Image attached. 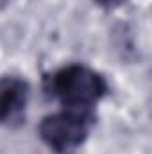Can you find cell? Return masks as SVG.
Listing matches in <instances>:
<instances>
[{
  "label": "cell",
  "instance_id": "obj_1",
  "mask_svg": "<svg viewBox=\"0 0 152 154\" xmlns=\"http://www.w3.org/2000/svg\"><path fill=\"white\" fill-rule=\"evenodd\" d=\"M43 91L48 99L57 100L65 109L93 111L108 95L109 86L97 70L72 63L43 75Z\"/></svg>",
  "mask_w": 152,
  "mask_h": 154
},
{
  "label": "cell",
  "instance_id": "obj_2",
  "mask_svg": "<svg viewBox=\"0 0 152 154\" xmlns=\"http://www.w3.org/2000/svg\"><path fill=\"white\" fill-rule=\"evenodd\" d=\"M95 125L93 111L61 109L47 115L38 125V134L56 154H75L86 142L91 127Z\"/></svg>",
  "mask_w": 152,
  "mask_h": 154
},
{
  "label": "cell",
  "instance_id": "obj_3",
  "mask_svg": "<svg viewBox=\"0 0 152 154\" xmlns=\"http://www.w3.org/2000/svg\"><path fill=\"white\" fill-rule=\"evenodd\" d=\"M31 86L18 75L0 77V124L18 127L25 122Z\"/></svg>",
  "mask_w": 152,
  "mask_h": 154
},
{
  "label": "cell",
  "instance_id": "obj_4",
  "mask_svg": "<svg viewBox=\"0 0 152 154\" xmlns=\"http://www.w3.org/2000/svg\"><path fill=\"white\" fill-rule=\"evenodd\" d=\"M99 5H102V7H118V5H122L125 0H95Z\"/></svg>",
  "mask_w": 152,
  "mask_h": 154
}]
</instances>
